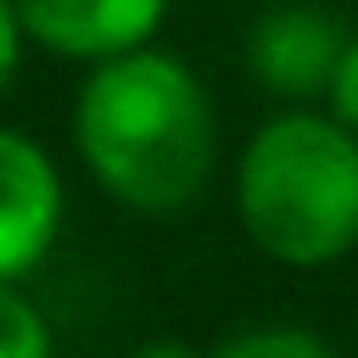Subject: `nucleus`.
I'll return each mask as SVG.
<instances>
[{"mask_svg":"<svg viewBox=\"0 0 358 358\" xmlns=\"http://www.w3.org/2000/svg\"><path fill=\"white\" fill-rule=\"evenodd\" d=\"M0 358H50V324L17 285H0Z\"/></svg>","mask_w":358,"mask_h":358,"instance_id":"7","label":"nucleus"},{"mask_svg":"<svg viewBox=\"0 0 358 358\" xmlns=\"http://www.w3.org/2000/svg\"><path fill=\"white\" fill-rule=\"evenodd\" d=\"M62 229L56 162L17 129H0V285H17Z\"/></svg>","mask_w":358,"mask_h":358,"instance_id":"5","label":"nucleus"},{"mask_svg":"<svg viewBox=\"0 0 358 358\" xmlns=\"http://www.w3.org/2000/svg\"><path fill=\"white\" fill-rule=\"evenodd\" d=\"M73 140L106 196L140 213H179L213 173V101L168 50L101 62L73 106Z\"/></svg>","mask_w":358,"mask_h":358,"instance_id":"1","label":"nucleus"},{"mask_svg":"<svg viewBox=\"0 0 358 358\" xmlns=\"http://www.w3.org/2000/svg\"><path fill=\"white\" fill-rule=\"evenodd\" d=\"M235 213L285 268H324L358 246V134L336 112H274L241 151Z\"/></svg>","mask_w":358,"mask_h":358,"instance_id":"2","label":"nucleus"},{"mask_svg":"<svg viewBox=\"0 0 358 358\" xmlns=\"http://www.w3.org/2000/svg\"><path fill=\"white\" fill-rule=\"evenodd\" d=\"M22 39L73 56V62H112L145 50L168 17V0H11Z\"/></svg>","mask_w":358,"mask_h":358,"instance_id":"3","label":"nucleus"},{"mask_svg":"<svg viewBox=\"0 0 358 358\" xmlns=\"http://www.w3.org/2000/svg\"><path fill=\"white\" fill-rule=\"evenodd\" d=\"M207 358H336L313 330H302V324H257V330H241V336H229L218 352H207Z\"/></svg>","mask_w":358,"mask_h":358,"instance_id":"6","label":"nucleus"},{"mask_svg":"<svg viewBox=\"0 0 358 358\" xmlns=\"http://www.w3.org/2000/svg\"><path fill=\"white\" fill-rule=\"evenodd\" d=\"M330 112L358 134V34L347 39V50H341V67H336V78H330Z\"/></svg>","mask_w":358,"mask_h":358,"instance_id":"8","label":"nucleus"},{"mask_svg":"<svg viewBox=\"0 0 358 358\" xmlns=\"http://www.w3.org/2000/svg\"><path fill=\"white\" fill-rule=\"evenodd\" d=\"M347 28L319 11V6H268L257 22H252V39H246V62L252 73L285 95V101H308V95H330V78L341 67V50H347Z\"/></svg>","mask_w":358,"mask_h":358,"instance_id":"4","label":"nucleus"},{"mask_svg":"<svg viewBox=\"0 0 358 358\" xmlns=\"http://www.w3.org/2000/svg\"><path fill=\"white\" fill-rule=\"evenodd\" d=\"M129 358H201V352L185 347V341H145V347H134Z\"/></svg>","mask_w":358,"mask_h":358,"instance_id":"10","label":"nucleus"},{"mask_svg":"<svg viewBox=\"0 0 358 358\" xmlns=\"http://www.w3.org/2000/svg\"><path fill=\"white\" fill-rule=\"evenodd\" d=\"M17 56H22V22H17V6L0 0V95L17 73Z\"/></svg>","mask_w":358,"mask_h":358,"instance_id":"9","label":"nucleus"}]
</instances>
